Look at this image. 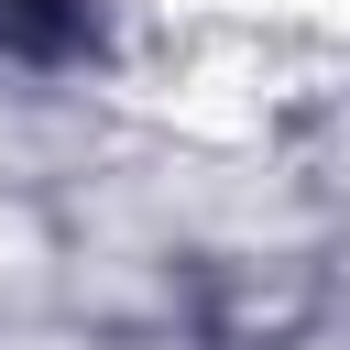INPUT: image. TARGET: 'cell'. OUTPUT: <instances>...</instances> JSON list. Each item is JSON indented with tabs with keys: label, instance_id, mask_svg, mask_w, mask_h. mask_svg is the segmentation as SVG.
<instances>
[{
	"label": "cell",
	"instance_id": "6da1fadb",
	"mask_svg": "<svg viewBox=\"0 0 350 350\" xmlns=\"http://www.w3.org/2000/svg\"><path fill=\"white\" fill-rule=\"evenodd\" d=\"M88 44V0H0V55L22 66H55Z\"/></svg>",
	"mask_w": 350,
	"mask_h": 350
}]
</instances>
